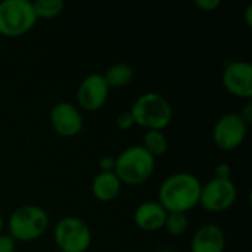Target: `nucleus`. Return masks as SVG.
<instances>
[{
	"instance_id": "f257e3e1",
	"label": "nucleus",
	"mask_w": 252,
	"mask_h": 252,
	"mask_svg": "<svg viewBox=\"0 0 252 252\" xmlns=\"http://www.w3.org/2000/svg\"><path fill=\"white\" fill-rule=\"evenodd\" d=\"M202 182L189 171H177L167 176L158 189V202L167 213L188 214L199 205Z\"/></svg>"
},
{
	"instance_id": "f03ea898",
	"label": "nucleus",
	"mask_w": 252,
	"mask_h": 252,
	"mask_svg": "<svg viewBox=\"0 0 252 252\" xmlns=\"http://www.w3.org/2000/svg\"><path fill=\"white\" fill-rule=\"evenodd\" d=\"M49 227L50 217L47 211L34 204L15 208L6 221V233L15 242H34L44 236Z\"/></svg>"
},
{
	"instance_id": "7ed1b4c3",
	"label": "nucleus",
	"mask_w": 252,
	"mask_h": 252,
	"mask_svg": "<svg viewBox=\"0 0 252 252\" xmlns=\"http://www.w3.org/2000/svg\"><path fill=\"white\" fill-rule=\"evenodd\" d=\"M155 167L157 159L142 145H133L115 157L114 173L123 186H140L152 177Z\"/></svg>"
},
{
	"instance_id": "20e7f679",
	"label": "nucleus",
	"mask_w": 252,
	"mask_h": 252,
	"mask_svg": "<svg viewBox=\"0 0 252 252\" xmlns=\"http://www.w3.org/2000/svg\"><path fill=\"white\" fill-rule=\"evenodd\" d=\"M134 126H139L146 130H159L164 131L173 121V106L170 100L157 93V92H148L140 94L128 109Z\"/></svg>"
},
{
	"instance_id": "39448f33",
	"label": "nucleus",
	"mask_w": 252,
	"mask_h": 252,
	"mask_svg": "<svg viewBox=\"0 0 252 252\" xmlns=\"http://www.w3.org/2000/svg\"><path fill=\"white\" fill-rule=\"evenodd\" d=\"M53 241L61 252H87L92 241L90 226L80 217L65 216L53 226Z\"/></svg>"
},
{
	"instance_id": "423d86ee",
	"label": "nucleus",
	"mask_w": 252,
	"mask_h": 252,
	"mask_svg": "<svg viewBox=\"0 0 252 252\" xmlns=\"http://www.w3.org/2000/svg\"><path fill=\"white\" fill-rule=\"evenodd\" d=\"M32 1L4 0L0 1V35L15 38L27 34L37 24Z\"/></svg>"
},
{
	"instance_id": "0eeeda50",
	"label": "nucleus",
	"mask_w": 252,
	"mask_h": 252,
	"mask_svg": "<svg viewBox=\"0 0 252 252\" xmlns=\"http://www.w3.org/2000/svg\"><path fill=\"white\" fill-rule=\"evenodd\" d=\"M238 201V188L232 179L213 177L205 185L202 183L199 207L207 213L221 214L229 211Z\"/></svg>"
},
{
	"instance_id": "6e6552de",
	"label": "nucleus",
	"mask_w": 252,
	"mask_h": 252,
	"mask_svg": "<svg viewBox=\"0 0 252 252\" xmlns=\"http://www.w3.org/2000/svg\"><path fill=\"white\" fill-rule=\"evenodd\" d=\"M247 134L248 124L241 118V115L238 112H226L216 121L211 139L219 149L230 152L245 142Z\"/></svg>"
},
{
	"instance_id": "1a4fd4ad",
	"label": "nucleus",
	"mask_w": 252,
	"mask_h": 252,
	"mask_svg": "<svg viewBox=\"0 0 252 252\" xmlns=\"http://www.w3.org/2000/svg\"><path fill=\"white\" fill-rule=\"evenodd\" d=\"M224 90L236 99H252V65L248 61H227L221 72Z\"/></svg>"
},
{
	"instance_id": "9d476101",
	"label": "nucleus",
	"mask_w": 252,
	"mask_h": 252,
	"mask_svg": "<svg viewBox=\"0 0 252 252\" xmlns=\"http://www.w3.org/2000/svg\"><path fill=\"white\" fill-rule=\"evenodd\" d=\"M109 92L111 89L108 87L103 75L99 72H92L86 75L77 87V106L80 111L96 112L102 109L108 102Z\"/></svg>"
},
{
	"instance_id": "9b49d317",
	"label": "nucleus",
	"mask_w": 252,
	"mask_h": 252,
	"mask_svg": "<svg viewBox=\"0 0 252 252\" xmlns=\"http://www.w3.org/2000/svg\"><path fill=\"white\" fill-rule=\"evenodd\" d=\"M49 123L52 130L61 137H75L84 128V117L80 108L66 100L55 103L49 112Z\"/></svg>"
},
{
	"instance_id": "f8f14e48",
	"label": "nucleus",
	"mask_w": 252,
	"mask_h": 252,
	"mask_svg": "<svg viewBox=\"0 0 252 252\" xmlns=\"http://www.w3.org/2000/svg\"><path fill=\"white\" fill-rule=\"evenodd\" d=\"M167 211L164 207L154 199H148L140 202L133 211V221L137 229L146 233H154L164 229V223L167 219Z\"/></svg>"
},
{
	"instance_id": "ddd939ff",
	"label": "nucleus",
	"mask_w": 252,
	"mask_h": 252,
	"mask_svg": "<svg viewBox=\"0 0 252 252\" xmlns=\"http://www.w3.org/2000/svg\"><path fill=\"white\" fill-rule=\"evenodd\" d=\"M226 244L224 230L214 223H208L198 227L193 233L190 239V252H224Z\"/></svg>"
},
{
	"instance_id": "4468645a",
	"label": "nucleus",
	"mask_w": 252,
	"mask_h": 252,
	"mask_svg": "<svg viewBox=\"0 0 252 252\" xmlns=\"http://www.w3.org/2000/svg\"><path fill=\"white\" fill-rule=\"evenodd\" d=\"M92 195L96 201L99 202H112L114 199L118 198V195L121 193L123 189V183L120 182V179L117 177V174L114 171L111 173H103L99 171L93 180H92Z\"/></svg>"
},
{
	"instance_id": "2eb2a0df",
	"label": "nucleus",
	"mask_w": 252,
	"mask_h": 252,
	"mask_svg": "<svg viewBox=\"0 0 252 252\" xmlns=\"http://www.w3.org/2000/svg\"><path fill=\"white\" fill-rule=\"evenodd\" d=\"M102 75L109 89H123L133 81L134 68L130 63L118 62V63L111 65Z\"/></svg>"
},
{
	"instance_id": "dca6fc26",
	"label": "nucleus",
	"mask_w": 252,
	"mask_h": 252,
	"mask_svg": "<svg viewBox=\"0 0 252 252\" xmlns=\"http://www.w3.org/2000/svg\"><path fill=\"white\" fill-rule=\"evenodd\" d=\"M155 159L164 157L168 152L170 143H168V137L165 136L164 131L159 130H146L143 133L142 137V143H140Z\"/></svg>"
},
{
	"instance_id": "f3484780",
	"label": "nucleus",
	"mask_w": 252,
	"mask_h": 252,
	"mask_svg": "<svg viewBox=\"0 0 252 252\" xmlns=\"http://www.w3.org/2000/svg\"><path fill=\"white\" fill-rule=\"evenodd\" d=\"M190 226L188 214L183 213H168L165 223H164V230L173 236V238H182L188 233Z\"/></svg>"
},
{
	"instance_id": "a211bd4d",
	"label": "nucleus",
	"mask_w": 252,
	"mask_h": 252,
	"mask_svg": "<svg viewBox=\"0 0 252 252\" xmlns=\"http://www.w3.org/2000/svg\"><path fill=\"white\" fill-rule=\"evenodd\" d=\"M32 7L37 19H55L63 12L65 4L61 0H37L32 1Z\"/></svg>"
},
{
	"instance_id": "6ab92c4d",
	"label": "nucleus",
	"mask_w": 252,
	"mask_h": 252,
	"mask_svg": "<svg viewBox=\"0 0 252 252\" xmlns=\"http://www.w3.org/2000/svg\"><path fill=\"white\" fill-rule=\"evenodd\" d=\"M115 123H117V127L120 130H123V131H128V130H131L134 127V120H133L130 111H126V112L118 114Z\"/></svg>"
},
{
	"instance_id": "aec40b11",
	"label": "nucleus",
	"mask_w": 252,
	"mask_h": 252,
	"mask_svg": "<svg viewBox=\"0 0 252 252\" xmlns=\"http://www.w3.org/2000/svg\"><path fill=\"white\" fill-rule=\"evenodd\" d=\"M195 6H196L199 10L210 13V12L217 10V9L221 6V0H196V1H195Z\"/></svg>"
},
{
	"instance_id": "412c9836",
	"label": "nucleus",
	"mask_w": 252,
	"mask_h": 252,
	"mask_svg": "<svg viewBox=\"0 0 252 252\" xmlns=\"http://www.w3.org/2000/svg\"><path fill=\"white\" fill-rule=\"evenodd\" d=\"M16 251V242L7 235L1 233L0 235V252H15Z\"/></svg>"
},
{
	"instance_id": "4be33fe9",
	"label": "nucleus",
	"mask_w": 252,
	"mask_h": 252,
	"mask_svg": "<svg viewBox=\"0 0 252 252\" xmlns=\"http://www.w3.org/2000/svg\"><path fill=\"white\" fill-rule=\"evenodd\" d=\"M99 168L103 173L114 171V168H115V157H112V155H103L99 159Z\"/></svg>"
},
{
	"instance_id": "5701e85b",
	"label": "nucleus",
	"mask_w": 252,
	"mask_h": 252,
	"mask_svg": "<svg viewBox=\"0 0 252 252\" xmlns=\"http://www.w3.org/2000/svg\"><path fill=\"white\" fill-rule=\"evenodd\" d=\"M232 176V167L229 162H220L216 165V170H214V177H219V179H230Z\"/></svg>"
},
{
	"instance_id": "b1692460",
	"label": "nucleus",
	"mask_w": 252,
	"mask_h": 252,
	"mask_svg": "<svg viewBox=\"0 0 252 252\" xmlns=\"http://www.w3.org/2000/svg\"><path fill=\"white\" fill-rule=\"evenodd\" d=\"M239 115H241V118L250 126L252 123V102L251 100H247L245 102V105L242 106V109L238 112Z\"/></svg>"
},
{
	"instance_id": "393cba45",
	"label": "nucleus",
	"mask_w": 252,
	"mask_h": 252,
	"mask_svg": "<svg viewBox=\"0 0 252 252\" xmlns=\"http://www.w3.org/2000/svg\"><path fill=\"white\" fill-rule=\"evenodd\" d=\"M244 21H245V25L248 28L252 27V4H248L244 10Z\"/></svg>"
},
{
	"instance_id": "a878e982",
	"label": "nucleus",
	"mask_w": 252,
	"mask_h": 252,
	"mask_svg": "<svg viewBox=\"0 0 252 252\" xmlns=\"http://www.w3.org/2000/svg\"><path fill=\"white\" fill-rule=\"evenodd\" d=\"M4 226H6V223H4V219H3V216L0 213V235L4 232Z\"/></svg>"
},
{
	"instance_id": "bb28decb",
	"label": "nucleus",
	"mask_w": 252,
	"mask_h": 252,
	"mask_svg": "<svg viewBox=\"0 0 252 252\" xmlns=\"http://www.w3.org/2000/svg\"><path fill=\"white\" fill-rule=\"evenodd\" d=\"M56 252H61V251H56Z\"/></svg>"
}]
</instances>
